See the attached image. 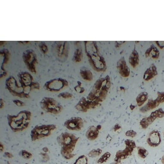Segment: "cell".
<instances>
[{
  "label": "cell",
  "mask_w": 164,
  "mask_h": 164,
  "mask_svg": "<svg viewBox=\"0 0 164 164\" xmlns=\"http://www.w3.org/2000/svg\"><path fill=\"white\" fill-rule=\"evenodd\" d=\"M156 119H155L151 116L150 115L147 117H145L142 119L140 122V125L141 128L143 129H146L148 128L150 125H151L155 121Z\"/></svg>",
  "instance_id": "44dd1931"
},
{
  "label": "cell",
  "mask_w": 164,
  "mask_h": 164,
  "mask_svg": "<svg viewBox=\"0 0 164 164\" xmlns=\"http://www.w3.org/2000/svg\"><path fill=\"white\" fill-rule=\"evenodd\" d=\"M102 153V150L100 148L96 149L91 150L88 153V157L90 158H94L99 157Z\"/></svg>",
  "instance_id": "f1b7e54d"
},
{
  "label": "cell",
  "mask_w": 164,
  "mask_h": 164,
  "mask_svg": "<svg viewBox=\"0 0 164 164\" xmlns=\"http://www.w3.org/2000/svg\"><path fill=\"white\" fill-rule=\"evenodd\" d=\"M23 60L28 69L32 73H36L35 66L37 60L34 52L31 49L26 50L23 54Z\"/></svg>",
  "instance_id": "30bf717a"
},
{
  "label": "cell",
  "mask_w": 164,
  "mask_h": 164,
  "mask_svg": "<svg viewBox=\"0 0 164 164\" xmlns=\"http://www.w3.org/2000/svg\"><path fill=\"white\" fill-rule=\"evenodd\" d=\"M150 115L156 119L157 118H163L164 117V111L162 108H160L152 112Z\"/></svg>",
  "instance_id": "83f0119b"
},
{
  "label": "cell",
  "mask_w": 164,
  "mask_h": 164,
  "mask_svg": "<svg viewBox=\"0 0 164 164\" xmlns=\"http://www.w3.org/2000/svg\"><path fill=\"white\" fill-rule=\"evenodd\" d=\"M111 156V154L109 152H107L103 154V155L101 156L100 158L98 159L97 163L100 164L104 163L109 159Z\"/></svg>",
  "instance_id": "f546056e"
},
{
  "label": "cell",
  "mask_w": 164,
  "mask_h": 164,
  "mask_svg": "<svg viewBox=\"0 0 164 164\" xmlns=\"http://www.w3.org/2000/svg\"><path fill=\"white\" fill-rule=\"evenodd\" d=\"M42 150H43L44 153H48V152L49 151V150L48 148L46 147V146L43 147V149H42Z\"/></svg>",
  "instance_id": "7bdbcfd3"
},
{
  "label": "cell",
  "mask_w": 164,
  "mask_h": 164,
  "mask_svg": "<svg viewBox=\"0 0 164 164\" xmlns=\"http://www.w3.org/2000/svg\"><path fill=\"white\" fill-rule=\"evenodd\" d=\"M162 142L161 135L158 130H154L150 133L146 140V143L150 147H156Z\"/></svg>",
  "instance_id": "4fadbf2b"
},
{
  "label": "cell",
  "mask_w": 164,
  "mask_h": 164,
  "mask_svg": "<svg viewBox=\"0 0 164 164\" xmlns=\"http://www.w3.org/2000/svg\"><path fill=\"white\" fill-rule=\"evenodd\" d=\"M74 89H75L76 92L80 93H82L84 92L85 90L84 88L81 87V86H79V85H78L74 87Z\"/></svg>",
  "instance_id": "f35d334b"
},
{
  "label": "cell",
  "mask_w": 164,
  "mask_h": 164,
  "mask_svg": "<svg viewBox=\"0 0 164 164\" xmlns=\"http://www.w3.org/2000/svg\"><path fill=\"white\" fill-rule=\"evenodd\" d=\"M74 164H88V158L85 155H81L76 159Z\"/></svg>",
  "instance_id": "4dcf8cb0"
},
{
  "label": "cell",
  "mask_w": 164,
  "mask_h": 164,
  "mask_svg": "<svg viewBox=\"0 0 164 164\" xmlns=\"http://www.w3.org/2000/svg\"><path fill=\"white\" fill-rule=\"evenodd\" d=\"M97 128H98V129H99V130H100L101 129V126L100 125H98L96 126Z\"/></svg>",
  "instance_id": "c3c4849f"
},
{
  "label": "cell",
  "mask_w": 164,
  "mask_h": 164,
  "mask_svg": "<svg viewBox=\"0 0 164 164\" xmlns=\"http://www.w3.org/2000/svg\"><path fill=\"white\" fill-rule=\"evenodd\" d=\"M0 107H1V109H2V108H3L4 107V102L3 100H2V99H1V101H0Z\"/></svg>",
  "instance_id": "ee69618b"
},
{
  "label": "cell",
  "mask_w": 164,
  "mask_h": 164,
  "mask_svg": "<svg viewBox=\"0 0 164 164\" xmlns=\"http://www.w3.org/2000/svg\"><path fill=\"white\" fill-rule=\"evenodd\" d=\"M156 68L154 64H152L149 68H148L146 70L143 74V79L144 80L148 81L154 78L156 75H157Z\"/></svg>",
  "instance_id": "e0dca14e"
},
{
  "label": "cell",
  "mask_w": 164,
  "mask_h": 164,
  "mask_svg": "<svg viewBox=\"0 0 164 164\" xmlns=\"http://www.w3.org/2000/svg\"><path fill=\"white\" fill-rule=\"evenodd\" d=\"M20 42H21V43H27L29 41H20Z\"/></svg>",
  "instance_id": "f907efd6"
},
{
  "label": "cell",
  "mask_w": 164,
  "mask_h": 164,
  "mask_svg": "<svg viewBox=\"0 0 164 164\" xmlns=\"http://www.w3.org/2000/svg\"><path fill=\"white\" fill-rule=\"evenodd\" d=\"M4 156L5 157H7L8 158H12L14 157V156L12 154H11V153H9V152H6L4 153Z\"/></svg>",
  "instance_id": "b9f144b4"
},
{
  "label": "cell",
  "mask_w": 164,
  "mask_h": 164,
  "mask_svg": "<svg viewBox=\"0 0 164 164\" xmlns=\"http://www.w3.org/2000/svg\"><path fill=\"white\" fill-rule=\"evenodd\" d=\"M80 74L81 76L84 80L89 81L92 80V74L90 70L86 69H81Z\"/></svg>",
  "instance_id": "d4e9b609"
},
{
  "label": "cell",
  "mask_w": 164,
  "mask_h": 164,
  "mask_svg": "<svg viewBox=\"0 0 164 164\" xmlns=\"http://www.w3.org/2000/svg\"><path fill=\"white\" fill-rule=\"evenodd\" d=\"M39 47L42 52L44 54L46 53L47 52V50H48V48H47L48 47L46 44H44V42H42L40 44Z\"/></svg>",
  "instance_id": "8d00e7d4"
},
{
  "label": "cell",
  "mask_w": 164,
  "mask_h": 164,
  "mask_svg": "<svg viewBox=\"0 0 164 164\" xmlns=\"http://www.w3.org/2000/svg\"><path fill=\"white\" fill-rule=\"evenodd\" d=\"M148 99V94L147 92H144L140 93L136 99L137 105L139 107L142 106L145 103L146 101H147Z\"/></svg>",
  "instance_id": "603a6c76"
},
{
  "label": "cell",
  "mask_w": 164,
  "mask_h": 164,
  "mask_svg": "<svg viewBox=\"0 0 164 164\" xmlns=\"http://www.w3.org/2000/svg\"><path fill=\"white\" fill-rule=\"evenodd\" d=\"M64 126L68 130L79 131L84 127V120L81 117H72L65 121Z\"/></svg>",
  "instance_id": "7c38bea8"
},
{
  "label": "cell",
  "mask_w": 164,
  "mask_h": 164,
  "mask_svg": "<svg viewBox=\"0 0 164 164\" xmlns=\"http://www.w3.org/2000/svg\"><path fill=\"white\" fill-rule=\"evenodd\" d=\"M163 135H164V132H163Z\"/></svg>",
  "instance_id": "f5cc1de1"
},
{
  "label": "cell",
  "mask_w": 164,
  "mask_h": 164,
  "mask_svg": "<svg viewBox=\"0 0 164 164\" xmlns=\"http://www.w3.org/2000/svg\"><path fill=\"white\" fill-rule=\"evenodd\" d=\"M120 163L114 161V162L111 163L110 164H119Z\"/></svg>",
  "instance_id": "681fc988"
},
{
  "label": "cell",
  "mask_w": 164,
  "mask_h": 164,
  "mask_svg": "<svg viewBox=\"0 0 164 164\" xmlns=\"http://www.w3.org/2000/svg\"><path fill=\"white\" fill-rule=\"evenodd\" d=\"M86 52L91 65L98 72L105 71L106 70L105 61L103 57L98 53L96 44L94 41H86Z\"/></svg>",
  "instance_id": "277c9868"
},
{
  "label": "cell",
  "mask_w": 164,
  "mask_h": 164,
  "mask_svg": "<svg viewBox=\"0 0 164 164\" xmlns=\"http://www.w3.org/2000/svg\"><path fill=\"white\" fill-rule=\"evenodd\" d=\"M121 127L119 124H116V125L114 126V130L115 132H116V131H119L121 129Z\"/></svg>",
  "instance_id": "60d3db41"
},
{
  "label": "cell",
  "mask_w": 164,
  "mask_h": 164,
  "mask_svg": "<svg viewBox=\"0 0 164 164\" xmlns=\"http://www.w3.org/2000/svg\"><path fill=\"white\" fill-rule=\"evenodd\" d=\"M124 143L126 146L124 150L130 156L135 149L137 147L135 142L130 139H126L124 141Z\"/></svg>",
  "instance_id": "d6986e66"
},
{
  "label": "cell",
  "mask_w": 164,
  "mask_h": 164,
  "mask_svg": "<svg viewBox=\"0 0 164 164\" xmlns=\"http://www.w3.org/2000/svg\"><path fill=\"white\" fill-rule=\"evenodd\" d=\"M56 44V50L59 58L61 59H64L68 57V42H57Z\"/></svg>",
  "instance_id": "5bb4252c"
},
{
  "label": "cell",
  "mask_w": 164,
  "mask_h": 164,
  "mask_svg": "<svg viewBox=\"0 0 164 164\" xmlns=\"http://www.w3.org/2000/svg\"><path fill=\"white\" fill-rule=\"evenodd\" d=\"M99 131L96 126H90L86 133V138L89 141H94L99 137Z\"/></svg>",
  "instance_id": "2e32d148"
},
{
  "label": "cell",
  "mask_w": 164,
  "mask_h": 164,
  "mask_svg": "<svg viewBox=\"0 0 164 164\" xmlns=\"http://www.w3.org/2000/svg\"><path fill=\"white\" fill-rule=\"evenodd\" d=\"M161 162L162 163L164 164V155H163L161 159Z\"/></svg>",
  "instance_id": "7dc6e473"
},
{
  "label": "cell",
  "mask_w": 164,
  "mask_h": 164,
  "mask_svg": "<svg viewBox=\"0 0 164 164\" xmlns=\"http://www.w3.org/2000/svg\"><path fill=\"white\" fill-rule=\"evenodd\" d=\"M139 54L135 49H134L129 57V63L132 67L135 68L139 64Z\"/></svg>",
  "instance_id": "ffe728a7"
},
{
  "label": "cell",
  "mask_w": 164,
  "mask_h": 164,
  "mask_svg": "<svg viewBox=\"0 0 164 164\" xmlns=\"http://www.w3.org/2000/svg\"><path fill=\"white\" fill-rule=\"evenodd\" d=\"M100 105V103L96 101H92L85 97H82L78 103L75 106V108L80 112L86 113L91 109H95Z\"/></svg>",
  "instance_id": "8fae6325"
},
{
  "label": "cell",
  "mask_w": 164,
  "mask_h": 164,
  "mask_svg": "<svg viewBox=\"0 0 164 164\" xmlns=\"http://www.w3.org/2000/svg\"><path fill=\"white\" fill-rule=\"evenodd\" d=\"M1 54L3 55V57H4V59H3V63L2 64L1 66V71L2 70H3V74L1 75V78H2V75L3 76H5L6 74V73L4 71V64H6L7 63L9 60V52L8 50L7 49H4L3 50L1 51Z\"/></svg>",
  "instance_id": "cb8c5ba5"
},
{
  "label": "cell",
  "mask_w": 164,
  "mask_h": 164,
  "mask_svg": "<svg viewBox=\"0 0 164 164\" xmlns=\"http://www.w3.org/2000/svg\"><path fill=\"white\" fill-rule=\"evenodd\" d=\"M40 107L44 111L48 114L57 115L62 112L63 107L57 100L51 97H44L40 101Z\"/></svg>",
  "instance_id": "8992f818"
},
{
  "label": "cell",
  "mask_w": 164,
  "mask_h": 164,
  "mask_svg": "<svg viewBox=\"0 0 164 164\" xmlns=\"http://www.w3.org/2000/svg\"><path fill=\"white\" fill-rule=\"evenodd\" d=\"M4 150V145H3V144H2V142H1V143H0V150H1V152H2V151H3V150Z\"/></svg>",
  "instance_id": "f6af8a7d"
},
{
  "label": "cell",
  "mask_w": 164,
  "mask_h": 164,
  "mask_svg": "<svg viewBox=\"0 0 164 164\" xmlns=\"http://www.w3.org/2000/svg\"><path fill=\"white\" fill-rule=\"evenodd\" d=\"M18 78L20 85L27 94L29 95L30 92L33 89H39V84L33 81V77L29 73L26 72H21L18 74Z\"/></svg>",
  "instance_id": "ba28073f"
},
{
  "label": "cell",
  "mask_w": 164,
  "mask_h": 164,
  "mask_svg": "<svg viewBox=\"0 0 164 164\" xmlns=\"http://www.w3.org/2000/svg\"><path fill=\"white\" fill-rule=\"evenodd\" d=\"M159 104L160 103L157 102L156 99L155 100H153L152 99H150L148 101L147 103L140 109V111L142 113H146V112L149 111L150 110L156 108Z\"/></svg>",
  "instance_id": "ac0fdd59"
},
{
  "label": "cell",
  "mask_w": 164,
  "mask_h": 164,
  "mask_svg": "<svg viewBox=\"0 0 164 164\" xmlns=\"http://www.w3.org/2000/svg\"><path fill=\"white\" fill-rule=\"evenodd\" d=\"M68 86V83L62 78L54 79L47 81L44 87L46 90L51 92H58Z\"/></svg>",
  "instance_id": "9c48e42d"
},
{
  "label": "cell",
  "mask_w": 164,
  "mask_h": 164,
  "mask_svg": "<svg viewBox=\"0 0 164 164\" xmlns=\"http://www.w3.org/2000/svg\"><path fill=\"white\" fill-rule=\"evenodd\" d=\"M5 84L6 89L13 96L25 99L29 97V95L26 93L23 87L21 85L19 86L14 76L9 77L6 80Z\"/></svg>",
  "instance_id": "52a82bcc"
},
{
  "label": "cell",
  "mask_w": 164,
  "mask_h": 164,
  "mask_svg": "<svg viewBox=\"0 0 164 164\" xmlns=\"http://www.w3.org/2000/svg\"><path fill=\"white\" fill-rule=\"evenodd\" d=\"M7 164H10V163L9 162H7Z\"/></svg>",
  "instance_id": "816d5d0a"
},
{
  "label": "cell",
  "mask_w": 164,
  "mask_h": 164,
  "mask_svg": "<svg viewBox=\"0 0 164 164\" xmlns=\"http://www.w3.org/2000/svg\"><path fill=\"white\" fill-rule=\"evenodd\" d=\"M158 103H161L164 102V92H158V96L156 99Z\"/></svg>",
  "instance_id": "e575fe53"
},
{
  "label": "cell",
  "mask_w": 164,
  "mask_h": 164,
  "mask_svg": "<svg viewBox=\"0 0 164 164\" xmlns=\"http://www.w3.org/2000/svg\"><path fill=\"white\" fill-rule=\"evenodd\" d=\"M126 135L127 137H130L131 138H135V137L137 135V133L133 130H129L127 131L125 134Z\"/></svg>",
  "instance_id": "d590c367"
},
{
  "label": "cell",
  "mask_w": 164,
  "mask_h": 164,
  "mask_svg": "<svg viewBox=\"0 0 164 164\" xmlns=\"http://www.w3.org/2000/svg\"><path fill=\"white\" fill-rule=\"evenodd\" d=\"M19 155L22 158L25 159H29L32 158V154L26 150H22L20 151Z\"/></svg>",
  "instance_id": "d6a6232c"
},
{
  "label": "cell",
  "mask_w": 164,
  "mask_h": 164,
  "mask_svg": "<svg viewBox=\"0 0 164 164\" xmlns=\"http://www.w3.org/2000/svg\"><path fill=\"white\" fill-rule=\"evenodd\" d=\"M73 96V95L69 92H61L58 95V97L63 99H69Z\"/></svg>",
  "instance_id": "836d02e7"
},
{
  "label": "cell",
  "mask_w": 164,
  "mask_h": 164,
  "mask_svg": "<svg viewBox=\"0 0 164 164\" xmlns=\"http://www.w3.org/2000/svg\"><path fill=\"white\" fill-rule=\"evenodd\" d=\"M25 164H28V163H25Z\"/></svg>",
  "instance_id": "db71d44e"
},
{
  "label": "cell",
  "mask_w": 164,
  "mask_h": 164,
  "mask_svg": "<svg viewBox=\"0 0 164 164\" xmlns=\"http://www.w3.org/2000/svg\"><path fill=\"white\" fill-rule=\"evenodd\" d=\"M117 68L121 76L124 77H127L130 74V70L129 68L124 57L118 61L117 63Z\"/></svg>",
  "instance_id": "9a60e30c"
},
{
  "label": "cell",
  "mask_w": 164,
  "mask_h": 164,
  "mask_svg": "<svg viewBox=\"0 0 164 164\" xmlns=\"http://www.w3.org/2000/svg\"><path fill=\"white\" fill-rule=\"evenodd\" d=\"M145 55L146 57H151L155 59L158 58L159 56V52L158 49L154 45H152L145 52Z\"/></svg>",
  "instance_id": "7402d4cb"
},
{
  "label": "cell",
  "mask_w": 164,
  "mask_h": 164,
  "mask_svg": "<svg viewBox=\"0 0 164 164\" xmlns=\"http://www.w3.org/2000/svg\"><path fill=\"white\" fill-rule=\"evenodd\" d=\"M135 108V105H132V104H131V105L130 106V108L131 110H133Z\"/></svg>",
  "instance_id": "bcb514c9"
},
{
  "label": "cell",
  "mask_w": 164,
  "mask_h": 164,
  "mask_svg": "<svg viewBox=\"0 0 164 164\" xmlns=\"http://www.w3.org/2000/svg\"><path fill=\"white\" fill-rule=\"evenodd\" d=\"M128 155L124 150H119L116 152L114 161L116 162H120L121 161L126 159L128 157Z\"/></svg>",
  "instance_id": "484cf974"
},
{
  "label": "cell",
  "mask_w": 164,
  "mask_h": 164,
  "mask_svg": "<svg viewBox=\"0 0 164 164\" xmlns=\"http://www.w3.org/2000/svg\"><path fill=\"white\" fill-rule=\"evenodd\" d=\"M80 138L73 134L61 133L57 137V142L61 147L60 153L64 158L70 160L76 156L73 152Z\"/></svg>",
  "instance_id": "6da1fadb"
},
{
  "label": "cell",
  "mask_w": 164,
  "mask_h": 164,
  "mask_svg": "<svg viewBox=\"0 0 164 164\" xmlns=\"http://www.w3.org/2000/svg\"><path fill=\"white\" fill-rule=\"evenodd\" d=\"M82 51L80 49H77L74 52V60L75 62H80L81 61Z\"/></svg>",
  "instance_id": "1f68e13d"
},
{
  "label": "cell",
  "mask_w": 164,
  "mask_h": 164,
  "mask_svg": "<svg viewBox=\"0 0 164 164\" xmlns=\"http://www.w3.org/2000/svg\"><path fill=\"white\" fill-rule=\"evenodd\" d=\"M111 86L109 76L98 79L88 94L87 99L92 101L101 103L106 99L107 92Z\"/></svg>",
  "instance_id": "3957f363"
},
{
  "label": "cell",
  "mask_w": 164,
  "mask_h": 164,
  "mask_svg": "<svg viewBox=\"0 0 164 164\" xmlns=\"http://www.w3.org/2000/svg\"><path fill=\"white\" fill-rule=\"evenodd\" d=\"M40 155L42 157V159L44 161V162H47L50 159L49 156L47 153H41Z\"/></svg>",
  "instance_id": "74e56055"
},
{
  "label": "cell",
  "mask_w": 164,
  "mask_h": 164,
  "mask_svg": "<svg viewBox=\"0 0 164 164\" xmlns=\"http://www.w3.org/2000/svg\"><path fill=\"white\" fill-rule=\"evenodd\" d=\"M57 127L55 124L36 125L31 130L30 133L31 140L32 141H36L49 136Z\"/></svg>",
  "instance_id": "5b68a950"
},
{
  "label": "cell",
  "mask_w": 164,
  "mask_h": 164,
  "mask_svg": "<svg viewBox=\"0 0 164 164\" xmlns=\"http://www.w3.org/2000/svg\"><path fill=\"white\" fill-rule=\"evenodd\" d=\"M137 150H138V155L140 158H145L147 157L149 154V152L145 148L142 146H138L137 147Z\"/></svg>",
  "instance_id": "4316f807"
},
{
  "label": "cell",
  "mask_w": 164,
  "mask_h": 164,
  "mask_svg": "<svg viewBox=\"0 0 164 164\" xmlns=\"http://www.w3.org/2000/svg\"><path fill=\"white\" fill-rule=\"evenodd\" d=\"M13 102L14 103L15 105L18 107H22L25 105V103L23 101H21L19 100H13Z\"/></svg>",
  "instance_id": "ab89813d"
},
{
  "label": "cell",
  "mask_w": 164,
  "mask_h": 164,
  "mask_svg": "<svg viewBox=\"0 0 164 164\" xmlns=\"http://www.w3.org/2000/svg\"><path fill=\"white\" fill-rule=\"evenodd\" d=\"M32 116V113L27 110L21 111L17 115L8 114L7 119L9 126L13 132L23 131L29 126Z\"/></svg>",
  "instance_id": "7a4b0ae2"
}]
</instances>
